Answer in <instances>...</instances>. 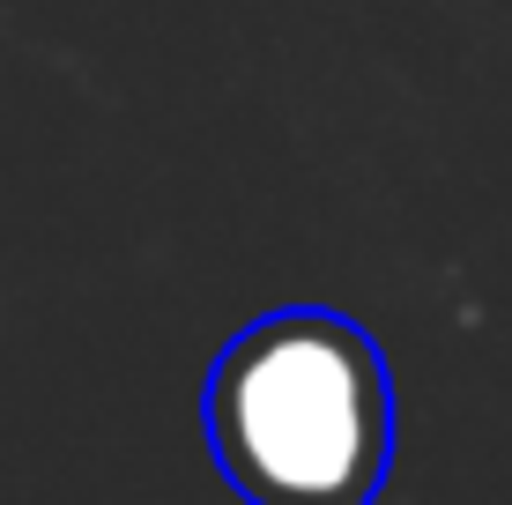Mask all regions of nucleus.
<instances>
[{
  "label": "nucleus",
  "instance_id": "1",
  "mask_svg": "<svg viewBox=\"0 0 512 505\" xmlns=\"http://www.w3.org/2000/svg\"><path fill=\"white\" fill-rule=\"evenodd\" d=\"M208 454L253 505H372L394 461V379L349 312L282 305L208 364Z\"/></svg>",
  "mask_w": 512,
  "mask_h": 505
}]
</instances>
